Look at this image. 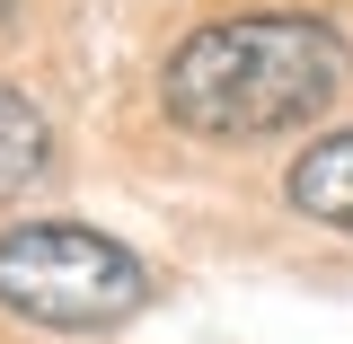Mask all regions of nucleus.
<instances>
[{
    "label": "nucleus",
    "instance_id": "obj_4",
    "mask_svg": "<svg viewBox=\"0 0 353 344\" xmlns=\"http://www.w3.org/2000/svg\"><path fill=\"white\" fill-rule=\"evenodd\" d=\"M53 168H62V150H53L44 106L18 80H0V203H27L36 185H53Z\"/></svg>",
    "mask_w": 353,
    "mask_h": 344
},
{
    "label": "nucleus",
    "instance_id": "obj_3",
    "mask_svg": "<svg viewBox=\"0 0 353 344\" xmlns=\"http://www.w3.org/2000/svg\"><path fill=\"white\" fill-rule=\"evenodd\" d=\"M283 203H292L309 230H336V239H353V124L309 132L301 150L283 159Z\"/></svg>",
    "mask_w": 353,
    "mask_h": 344
},
{
    "label": "nucleus",
    "instance_id": "obj_2",
    "mask_svg": "<svg viewBox=\"0 0 353 344\" xmlns=\"http://www.w3.org/2000/svg\"><path fill=\"white\" fill-rule=\"evenodd\" d=\"M159 292V274L124 239L88 221H9L0 230V309L44 336H115Z\"/></svg>",
    "mask_w": 353,
    "mask_h": 344
},
{
    "label": "nucleus",
    "instance_id": "obj_1",
    "mask_svg": "<svg viewBox=\"0 0 353 344\" xmlns=\"http://www.w3.org/2000/svg\"><path fill=\"white\" fill-rule=\"evenodd\" d=\"M353 88V36L318 9H239L203 18L159 62V115L185 141L256 150L327 124Z\"/></svg>",
    "mask_w": 353,
    "mask_h": 344
}]
</instances>
